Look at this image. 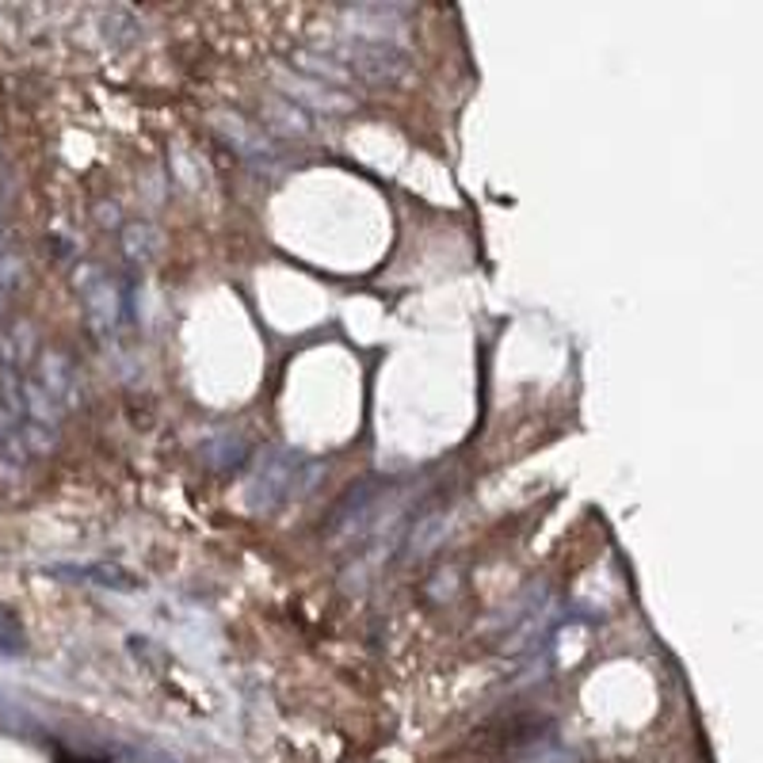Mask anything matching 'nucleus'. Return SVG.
<instances>
[{
    "mask_svg": "<svg viewBox=\"0 0 763 763\" xmlns=\"http://www.w3.org/2000/svg\"><path fill=\"white\" fill-rule=\"evenodd\" d=\"M310 477L302 454H272L260 466L257 481H252V508H275L287 497H295Z\"/></svg>",
    "mask_w": 763,
    "mask_h": 763,
    "instance_id": "nucleus-1",
    "label": "nucleus"
},
{
    "mask_svg": "<svg viewBox=\"0 0 763 763\" xmlns=\"http://www.w3.org/2000/svg\"><path fill=\"white\" fill-rule=\"evenodd\" d=\"M76 290H81V302H84V313H88L92 329L111 336L122 321V306H127V298L115 287V279H107L99 267H84V272L76 275Z\"/></svg>",
    "mask_w": 763,
    "mask_h": 763,
    "instance_id": "nucleus-2",
    "label": "nucleus"
},
{
    "mask_svg": "<svg viewBox=\"0 0 763 763\" xmlns=\"http://www.w3.org/2000/svg\"><path fill=\"white\" fill-rule=\"evenodd\" d=\"M31 367H35L31 382H35L61 413H69V408L76 405V397H81V382H76L73 363H69L61 351H38V359Z\"/></svg>",
    "mask_w": 763,
    "mask_h": 763,
    "instance_id": "nucleus-3",
    "label": "nucleus"
},
{
    "mask_svg": "<svg viewBox=\"0 0 763 763\" xmlns=\"http://www.w3.org/2000/svg\"><path fill=\"white\" fill-rule=\"evenodd\" d=\"M214 130L234 145V153H241L252 165H279V150L257 122L241 119V115H214Z\"/></svg>",
    "mask_w": 763,
    "mask_h": 763,
    "instance_id": "nucleus-4",
    "label": "nucleus"
},
{
    "mask_svg": "<svg viewBox=\"0 0 763 763\" xmlns=\"http://www.w3.org/2000/svg\"><path fill=\"white\" fill-rule=\"evenodd\" d=\"M50 573L65 576V581H73V584H99V588H119V592L134 588V576L115 565H53Z\"/></svg>",
    "mask_w": 763,
    "mask_h": 763,
    "instance_id": "nucleus-5",
    "label": "nucleus"
},
{
    "mask_svg": "<svg viewBox=\"0 0 763 763\" xmlns=\"http://www.w3.org/2000/svg\"><path fill=\"white\" fill-rule=\"evenodd\" d=\"M157 229L145 226V222H134V226L122 234V245H127V257L130 260H150L153 252H157Z\"/></svg>",
    "mask_w": 763,
    "mask_h": 763,
    "instance_id": "nucleus-6",
    "label": "nucleus"
},
{
    "mask_svg": "<svg viewBox=\"0 0 763 763\" xmlns=\"http://www.w3.org/2000/svg\"><path fill=\"white\" fill-rule=\"evenodd\" d=\"M0 653H4V657L23 653V630H20V622H15V615H8L4 607H0Z\"/></svg>",
    "mask_w": 763,
    "mask_h": 763,
    "instance_id": "nucleus-7",
    "label": "nucleus"
},
{
    "mask_svg": "<svg viewBox=\"0 0 763 763\" xmlns=\"http://www.w3.org/2000/svg\"><path fill=\"white\" fill-rule=\"evenodd\" d=\"M145 763H176V760H168V756H145Z\"/></svg>",
    "mask_w": 763,
    "mask_h": 763,
    "instance_id": "nucleus-8",
    "label": "nucleus"
},
{
    "mask_svg": "<svg viewBox=\"0 0 763 763\" xmlns=\"http://www.w3.org/2000/svg\"><path fill=\"white\" fill-rule=\"evenodd\" d=\"M4 302H8V295H4V290H0V313H4Z\"/></svg>",
    "mask_w": 763,
    "mask_h": 763,
    "instance_id": "nucleus-9",
    "label": "nucleus"
}]
</instances>
